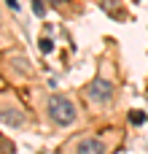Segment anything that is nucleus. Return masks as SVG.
Returning <instances> with one entry per match:
<instances>
[{
	"instance_id": "1",
	"label": "nucleus",
	"mask_w": 148,
	"mask_h": 154,
	"mask_svg": "<svg viewBox=\"0 0 148 154\" xmlns=\"http://www.w3.org/2000/svg\"><path fill=\"white\" fill-rule=\"evenodd\" d=\"M49 114H51L54 125H59V127H67V125L75 122V106L62 95H54L49 100Z\"/></svg>"
},
{
	"instance_id": "2",
	"label": "nucleus",
	"mask_w": 148,
	"mask_h": 154,
	"mask_svg": "<svg viewBox=\"0 0 148 154\" xmlns=\"http://www.w3.org/2000/svg\"><path fill=\"white\" fill-rule=\"evenodd\" d=\"M86 95H89V100H94V103H108V100L113 97V84H111V81L97 79V81H92V84H89Z\"/></svg>"
},
{
	"instance_id": "3",
	"label": "nucleus",
	"mask_w": 148,
	"mask_h": 154,
	"mask_svg": "<svg viewBox=\"0 0 148 154\" xmlns=\"http://www.w3.org/2000/svg\"><path fill=\"white\" fill-rule=\"evenodd\" d=\"M78 154H105V146L97 138H84L78 143Z\"/></svg>"
},
{
	"instance_id": "4",
	"label": "nucleus",
	"mask_w": 148,
	"mask_h": 154,
	"mask_svg": "<svg viewBox=\"0 0 148 154\" xmlns=\"http://www.w3.org/2000/svg\"><path fill=\"white\" fill-rule=\"evenodd\" d=\"M3 125H5V127H8V125H11V127H19V125H22V116H19L13 108H3Z\"/></svg>"
},
{
	"instance_id": "5",
	"label": "nucleus",
	"mask_w": 148,
	"mask_h": 154,
	"mask_svg": "<svg viewBox=\"0 0 148 154\" xmlns=\"http://www.w3.org/2000/svg\"><path fill=\"white\" fill-rule=\"evenodd\" d=\"M51 49H54V41H51V38H40V51H43V54H49Z\"/></svg>"
},
{
	"instance_id": "6",
	"label": "nucleus",
	"mask_w": 148,
	"mask_h": 154,
	"mask_svg": "<svg viewBox=\"0 0 148 154\" xmlns=\"http://www.w3.org/2000/svg\"><path fill=\"white\" fill-rule=\"evenodd\" d=\"M32 11H35L38 16H46V5H43V0H32Z\"/></svg>"
},
{
	"instance_id": "7",
	"label": "nucleus",
	"mask_w": 148,
	"mask_h": 154,
	"mask_svg": "<svg viewBox=\"0 0 148 154\" xmlns=\"http://www.w3.org/2000/svg\"><path fill=\"white\" fill-rule=\"evenodd\" d=\"M129 122H132V125H143V122H146V114H138V111H132V114H129Z\"/></svg>"
},
{
	"instance_id": "8",
	"label": "nucleus",
	"mask_w": 148,
	"mask_h": 154,
	"mask_svg": "<svg viewBox=\"0 0 148 154\" xmlns=\"http://www.w3.org/2000/svg\"><path fill=\"white\" fill-rule=\"evenodd\" d=\"M5 5H8L11 11H19V3H16V0H5Z\"/></svg>"
},
{
	"instance_id": "9",
	"label": "nucleus",
	"mask_w": 148,
	"mask_h": 154,
	"mask_svg": "<svg viewBox=\"0 0 148 154\" xmlns=\"http://www.w3.org/2000/svg\"><path fill=\"white\" fill-rule=\"evenodd\" d=\"M135 3H140V0H135Z\"/></svg>"
}]
</instances>
